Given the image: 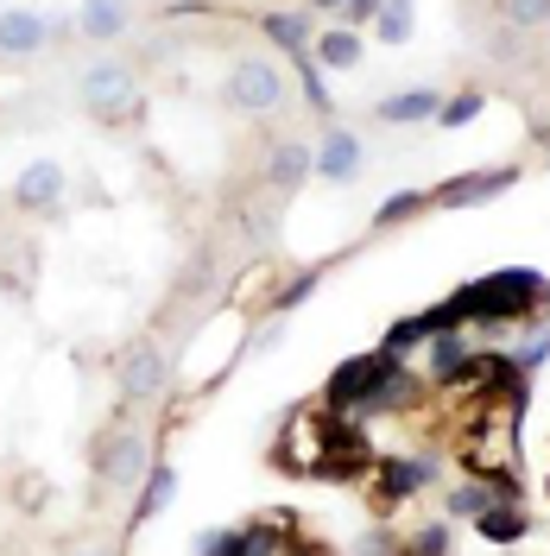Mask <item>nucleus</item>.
I'll return each instance as SVG.
<instances>
[{
	"label": "nucleus",
	"instance_id": "obj_22",
	"mask_svg": "<svg viewBox=\"0 0 550 556\" xmlns=\"http://www.w3.org/2000/svg\"><path fill=\"white\" fill-rule=\"evenodd\" d=\"M500 13H507V26H518V33H538L550 20V0H500Z\"/></svg>",
	"mask_w": 550,
	"mask_h": 556
},
{
	"label": "nucleus",
	"instance_id": "obj_10",
	"mask_svg": "<svg viewBox=\"0 0 550 556\" xmlns=\"http://www.w3.org/2000/svg\"><path fill=\"white\" fill-rule=\"evenodd\" d=\"M64 190H70L64 165H58V159H38V165H26V172H20V184H13V203L33 208V215H45V208L64 203Z\"/></svg>",
	"mask_w": 550,
	"mask_h": 556
},
{
	"label": "nucleus",
	"instance_id": "obj_16",
	"mask_svg": "<svg viewBox=\"0 0 550 556\" xmlns=\"http://www.w3.org/2000/svg\"><path fill=\"white\" fill-rule=\"evenodd\" d=\"M260 26H266V38H273V45H285L291 58H310V38H316V33H310L304 13H266Z\"/></svg>",
	"mask_w": 550,
	"mask_h": 556
},
{
	"label": "nucleus",
	"instance_id": "obj_14",
	"mask_svg": "<svg viewBox=\"0 0 550 556\" xmlns=\"http://www.w3.org/2000/svg\"><path fill=\"white\" fill-rule=\"evenodd\" d=\"M310 58L323 70H354L361 64V33H348V26H323V33L310 38Z\"/></svg>",
	"mask_w": 550,
	"mask_h": 556
},
{
	"label": "nucleus",
	"instance_id": "obj_19",
	"mask_svg": "<svg viewBox=\"0 0 550 556\" xmlns=\"http://www.w3.org/2000/svg\"><path fill=\"white\" fill-rule=\"evenodd\" d=\"M304 172H310V146H304V139H285V146L273 152V165H266V177H273L278 190L304 184Z\"/></svg>",
	"mask_w": 550,
	"mask_h": 556
},
{
	"label": "nucleus",
	"instance_id": "obj_8",
	"mask_svg": "<svg viewBox=\"0 0 550 556\" xmlns=\"http://www.w3.org/2000/svg\"><path fill=\"white\" fill-rule=\"evenodd\" d=\"M361 165H367V146L348 134V127H329V134H323V146L310 152V172L329 177V184H348Z\"/></svg>",
	"mask_w": 550,
	"mask_h": 556
},
{
	"label": "nucleus",
	"instance_id": "obj_11",
	"mask_svg": "<svg viewBox=\"0 0 550 556\" xmlns=\"http://www.w3.org/2000/svg\"><path fill=\"white\" fill-rule=\"evenodd\" d=\"M430 475H437V468H430L424 455H392V462H379V493H386V500H412V493H424Z\"/></svg>",
	"mask_w": 550,
	"mask_h": 556
},
{
	"label": "nucleus",
	"instance_id": "obj_3",
	"mask_svg": "<svg viewBox=\"0 0 550 556\" xmlns=\"http://www.w3.org/2000/svg\"><path fill=\"white\" fill-rule=\"evenodd\" d=\"M222 96H228L235 114H278V108H285V70H278L273 58H253V51H247V58L228 64Z\"/></svg>",
	"mask_w": 550,
	"mask_h": 556
},
{
	"label": "nucleus",
	"instance_id": "obj_15",
	"mask_svg": "<svg viewBox=\"0 0 550 556\" xmlns=\"http://www.w3.org/2000/svg\"><path fill=\"white\" fill-rule=\"evenodd\" d=\"M475 531H482V538L493 544V551H507V544H518V538H525L532 525H525V513H518L513 500H493V506H487L482 519H475Z\"/></svg>",
	"mask_w": 550,
	"mask_h": 556
},
{
	"label": "nucleus",
	"instance_id": "obj_25",
	"mask_svg": "<svg viewBox=\"0 0 550 556\" xmlns=\"http://www.w3.org/2000/svg\"><path fill=\"white\" fill-rule=\"evenodd\" d=\"M412 556H449V531H443V525H417Z\"/></svg>",
	"mask_w": 550,
	"mask_h": 556
},
{
	"label": "nucleus",
	"instance_id": "obj_18",
	"mask_svg": "<svg viewBox=\"0 0 550 556\" xmlns=\"http://www.w3.org/2000/svg\"><path fill=\"white\" fill-rule=\"evenodd\" d=\"M462 361H468V336L462 329H437L430 336V380H455Z\"/></svg>",
	"mask_w": 550,
	"mask_h": 556
},
{
	"label": "nucleus",
	"instance_id": "obj_24",
	"mask_svg": "<svg viewBox=\"0 0 550 556\" xmlns=\"http://www.w3.org/2000/svg\"><path fill=\"white\" fill-rule=\"evenodd\" d=\"M475 114H482V96H449V102L437 108L443 127H462V121H475Z\"/></svg>",
	"mask_w": 550,
	"mask_h": 556
},
{
	"label": "nucleus",
	"instance_id": "obj_6",
	"mask_svg": "<svg viewBox=\"0 0 550 556\" xmlns=\"http://www.w3.org/2000/svg\"><path fill=\"white\" fill-rule=\"evenodd\" d=\"M518 172L513 165H493V172H468V177H455V184H437L430 190V203H443V208H475V203H493L500 190H513Z\"/></svg>",
	"mask_w": 550,
	"mask_h": 556
},
{
	"label": "nucleus",
	"instance_id": "obj_23",
	"mask_svg": "<svg viewBox=\"0 0 550 556\" xmlns=\"http://www.w3.org/2000/svg\"><path fill=\"white\" fill-rule=\"evenodd\" d=\"M310 7L342 13V26H361V20H374V13H379V0H310Z\"/></svg>",
	"mask_w": 550,
	"mask_h": 556
},
{
	"label": "nucleus",
	"instance_id": "obj_9",
	"mask_svg": "<svg viewBox=\"0 0 550 556\" xmlns=\"http://www.w3.org/2000/svg\"><path fill=\"white\" fill-rule=\"evenodd\" d=\"M51 45V20L33 7H0V58H33Z\"/></svg>",
	"mask_w": 550,
	"mask_h": 556
},
{
	"label": "nucleus",
	"instance_id": "obj_20",
	"mask_svg": "<svg viewBox=\"0 0 550 556\" xmlns=\"http://www.w3.org/2000/svg\"><path fill=\"white\" fill-rule=\"evenodd\" d=\"M172 500H177V468H152L146 486H139V519H159Z\"/></svg>",
	"mask_w": 550,
	"mask_h": 556
},
{
	"label": "nucleus",
	"instance_id": "obj_12",
	"mask_svg": "<svg viewBox=\"0 0 550 556\" xmlns=\"http://www.w3.org/2000/svg\"><path fill=\"white\" fill-rule=\"evenodd\" d=\"M76 33L96 38V45L121 38L127 33V0H83V7H76Z\"/></svg>",
	"mask_w": 550,
	"mask_h": 556
},
{
	"label": "nucleus",
	"instance_id": "obj_5",
	"mask_svg": "<svg viewBox=\"0 0 550 556\" xmlns=\"http://www.w3.org/2000/svg\"><path fill=\"white\" fill-rule=\"evenodd\" d=\"M96 468H102V486L146 481V437L139 430H114L102 450H96Z\"/></svg>",
	"mask_w": 550,
	"mask_h": 556
},
{
	"label": "nucleus",
	"instance_id": "obj_4",
	"mask_svg": "<svg viewBox=\"0 0 550 556\" xmlns=\"http://www.w3.org/2000/svg\"><path fill=\"white\" fill-rule=\"evenodd\" d=\"M76 96H83V108H89L96 121H127L139 108V76L108 58V64H89L76 76Z\"/></svg>",
	"mask_w": 550,
	"mask_h": 556
},
{
	"label": "nucleus",
	"instance_id": "obj_1",
	"mask_svg": "<svg viewBox=\"0 0 550 556\" xmlns=\"http://www.w3.org/2000/svg\"><path fill=\"white\" fill-rule=\"evenodd\" d=\"M538 304H545V278L518 266V273H493L482 285H468V291H455L449 316L455 323H513V316L538 311Z\"/></svg>",
	"mask_w": 550,
	"mask_h": 556
},
{
	"label": "nucleus",
	"instance_id": "obj_26",
	"mask_svg": "<svg viewBox=\"0 0 550 556\" xmlns=\"http://www.w3.org/2000/svg\"><path fill=\"white\" fill-rule=\"evenodd\" d=\"M417 203H424V197H417V190H399V197H386V203H379V228H386V222H399V215H417Z\"/></svg>",
	"mask_w": 550,
	"mask_h": 556
},
{
	"label": "nucleus",
	"instance_id": "obj_17",
	"mask_svg": "<svg viewBox=\"0 0 550 556\" xmlns=\"http://www.w3.org/2000/svg\"><path fill=\"white\" fill-rule=\"evenodd\" d=\"M500 493H493V481H455L443 493V506H449V519H482L487 506H493Z\"/></svg>",
	"mask_w": 550,
	"mask_h": 556
},
{
	"label": "nucleus",
	"instance_id": "obj_7",
	"mask_svg": "<svg viewBox=\"0 0 550 556\" xmlns=\"http://www.w3.org/2000/svg\"><path fill=\"white\" fill-rule=\"evenodd\" d=\"M165 380H172V361H165L152 342H134L127 354H121V392H127V399H159Z\"/></svg>",
	"mask_w": 550,
	"mask_h": 556
},
{
	"label": "nucleus",
	"instance_id": "obj_28",
	"mask_svg": "<svg viewBox=\"0 0 550 556\" xmlns=\"http://www.w3.org/2000/svg\"><path fill=\"white\" fill-rule=\"evenodd\" d=\"M89 556H102V551H89Z\"/></svg>",
	"mask_w": 550,
	"mask_h": 556
},
{
	"label": "nucleus",
	"instance_id": "obj_21",
	"mask_svg": "<svg viewBox=\"0 0 550 556\" xmlns=\"http://www.w3.org/2000/svg\"><path fill=\"white\" fill-rule=\"evenodd\" d=\"M374 33H379V45H405L412 38V0H379Z\"/></svg>",
	"mask_w": 550,
	"mask_h": 556
},
{
	"label": "nucleus",
	"instance_id": "obj_27",
	"mask_svg": "<svg viewBox=\"0 0 550 556\" xmlns=\"http://www.w3.org/2000/svg\"><path fill=\"white\" fill-rule=\"evenodd\" d=\"M310 291H316V278H298V285H285V298H278V311H291V304H304V298H310Z\"/></svg>",
	"mask_w": 550,
	"mask_h": 556
},
{
	"label": "nucleus",
	"instance_id": "obj_2",
	"mask_svg": "<svg viewBox=\"0 0 550 556\" xmlns=\"http://www.w3.org/2000/svg\"><path fill=\"white\" fill-rule=\"evenodd\" d=\"M412 374L392 361V354H354V361H342L336 367V380H329V405L336 412H367V405H399L405 392H412Z\"/></svg>",
	"mask_w": 550,
	"mask_h": 556
},
{
	"label": "nucleus",
	"instance_id": "obj_13",
	"mask_svg": "<svg viewBox=\"0 0 550 556\" xmlns=\"http://www.w3.org/2000/svg\"><path fill=\"white\" fill-rule=\"evenodd\" d=\"M437 89H399V96H386L379 102V121L386 127H417V121H437Z\"/></svg>",
	"mask_w": 550,
	"mask_h": 556
}]
</instances>
